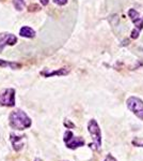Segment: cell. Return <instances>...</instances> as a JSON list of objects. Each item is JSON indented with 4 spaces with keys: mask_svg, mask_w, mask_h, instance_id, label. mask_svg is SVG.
Masks as SVG:
<instances>
[{
    "mask_svg": "<svg viewBox=\"0 0 143 161\" xmlns=\"http://www.w3.org/2000/svg\"><path fill=\"white\" fill-rule=\"evenodd\" d=\"M88 132L90 133L91 137H92V143L89 144V147L92 150H100L101 148V130L100 127L97 121L94 118L90 119L88 123Z\"/></svg>",
    "mask_w": 143,
    "mask_h": 161,
    "instance_id": "2",
    "label": "cell"
},
{
    "mask_svg": "<svg viewBox=\"0 0 143 161\" xmlns=\"http://www.w3.org/2000/svg\"><path fill=\"white\" fill-rule=\"evenodd\" d=\"M19 36L23 38L32 39L35 37V31H34V29H32L31 27H29V26H24V27L20 28Z\"/></svg>",
    "mask_w": 143,
    "mask_h": 161,
    "instance_id": "10",
    "label": "cell"
},
{
    "mask_svg": "<svg viewBox=\"0 0 143 161\" xmlns=\"http://www.w3.org/2000/svg\"><path fill=\"white\" fill-rule=\"evenodd\" d=\"M40 2H41V4H42V6H47V4L49 3V0H40Z\"/></svg>",
    "mask_w": 143,
    "mask_h": 161,
    "instance_id": "18",
    "label": "cell"
},
{
    "mask_svg": "<svg viewBox=\"0 0 143 161\" xmlns=\"http://www.w3.org/2000/svg\"><path fill=\"white\" fill-rule=\"evenodd\" d=\"M64 126H65L66 128L71 129V128H74V127H75V125L73 124L71 120H69V119H65V120H64Z\"/></svg>",
    "mask_w": 143,
    "mask_h": 161,
    "instance_id": "17",
    "label": "cell"
},
{
    "mask_svg": "<svg viewBox=\"0 0 143 161\" xmlns=\"http://www.w3.org/2000/svg\"><path fill=\"white\" fill-rule=\"evenodd\" d=\"M127 108L138 118L143 120V100L136 96H130L126 100Z\"/></svg>",
    "mask_w": 143,
    "mask_h": 161,
    "instance_id": "3",
    "label": "cell"
},
{
    "mask_svg": "<svg viewBox=\"0 0 143 161\" xmlns=\"http://www.w3.org/2000/svg\"><path fill=\"white\" fill-rule=\"evenodd\" d=\"M17 43V37L10 32L0 33V53H2L6 46H13Z\"/></svg>",
    "mask_w": 143,
    "mask_h": 161,
    "instance_id": "6",
    "label": "cell"
},
{
    "mask_svg": "<svg viewBox=\"0 0 143 161\" xmlns=\"http://www.w3.org/2000/svg\"><path fill=\"white\" fill-rule=\"evenodd\" d=\"M56 4H58V6L62 7V6H65V4L69 2V0H53Z\"/></svg>",
    "mask_w": 143,
    "mask_h": 161,
    "instance_id": "15",
    "label": "cell"
},
{
    "mask_svg": "<svg viewBox=\"0 0 143 161\" xmlns=\"http://www.w3.org/2000/svg\"><path fill=\"white\" fill-rule=\"evenodd\" d=\"M128 16L135 25V29L141 31L143 29V17L140 16V13L135 9L128 10Z\"/></svg>",
    "mask_w": 143,
    "mask_h": 161,
    "instance_id": "9",
    "label": "cell"
},
{
    "mask_svg": "<svg viewBox=\"0 0 143 161\" xmlns=\"http://www.w3.org/2000/svg\"><path fill=\"white\" fill-rule=\"evenodd\" d=\"M0 67L1 68H10L13 70H16L22 68V64L15 61H9V60H4V59H0Z\"/></svg>",
    "mask_w": 143,
    "mask_h": 161,
    "instance_id": "11",
    "label": "cell"
},
{
    "mask_svg": "<svg viewBox=\"0 0 143 161\" xmlns=\"http://www.w3.org/2000/svg\"><path fill=\"white\" fill-rule=\"evenodd\" d=\"M15 89L13 88H7L0 92V106H7V108H13L15 106Z\"/></svg>",
    "mask_w": 143,
    "mask_h": 161,
    "instance_id": "5",
    "label": "cell"
},
{
    "mask_svg": "<svg viewBox=\"0 0 143 161\" xmlns=\"http://www.w3.org/2000/svg\"><path fill=\"white\" fill-rule=\"evenodd\" d=\"M34 161H42V159H40V158H35Z\"/></svg>",
    "mask_w": 143,
    "mask_h": 161,
    "instance_id": "19",
    "label": "cell"
},
{
    "mask_svg": "<svg viewBox=\"0 0 143 161\" xmlns=\"http://www.w3.org/2000/svg\"><path fill=\"white\" fill-rule=\"evenodd\" d=\"M13 6L17 11H23L26 7V0H13Z\"/></svg>",
    "mask_w": 143,
    "mask_h": 161,
    "instance_id": "12",
    "label": "cell"
},
{
    "mask_svg": "<svg viewBox=\"0 0 143 161\" xmlns=\"http://www.w3.org/2000/svg\"><path fill=\"white\" fill-rule=\"evenodd\" d=\"M25 137L26 136L24 134H16L14 132H11L10 133V141L12 143L13 149L15 152H20L25 146Z\"/></svg>",
    "mask_w": 143,
    "mask_h": 161,
    "instance_id": "7",
    "label": "cell"
},
{
    "mask_svg": "<svg viewBox=\"0 0 143 161\" xmlns=\"http://www.w3.org/2000/svg\"><path fill=\"white\" fill-rule=\"evenodd\" d=\"M63 141L65 143L67 148L73 149V150L79 148V147L84 146V144H85V141H84V137L75 136L74 133H73V131H71V130H66L64 132Z\"/></svg>",
    "mask_w": 143,
    "mask_h": 161,
    "instance_id": "4",
    "label": "cell"
},
{
    "mask_svg": "<svg viewBox=\"0 0 143 161\" xmlns=\"http://www.w3.org/2000/svg\"><path fill=\"white\" fill-rule=\"evenodd\" d=\"M9 125L14 130H26L29 129L32 125V120L23 110H17L11 112L9 115Z\"/></svg>",
    "mask_w": 143,
    "mask_h": 161,
    "instance_id": "1",
    "label": "cell"
},
{
    "mask_svg": "<svg viewBox=\"0 0 143 161\" xmlns=\"http://www.w3.org/2000/svg\"><path fill=\"white\" fill-rule=\"evenodd\" d=\"M141 51H142V52H143V47H142V48H141Z\"/></svg>",
    "mask_w": 143,
    "mask_h": 161,
    "instance_id": "20",
    "label": "cell"
},
{
    "mask_svg": "<svg viewBox=\"0 0 143 161\" xmlns=\"http://www.w3.org/2000/svg\"><path fill=\"white\" fill-rule=\"evenodd\" d=\"M63 161H65V160H63Z\"/></svg>",
    "mask_w": 143,
    "mask_h": 161,
    "instance_id": "21",
    "label": "cell"
},
{
    "mask_svg": "<svg viewBox=\"0 0 143 161\" xmlns=\"http://www.w3.org/2000/svg\"><path fill=\"white\" fill-rule=\"evenodd\" d=\"M104 161H118V160H116V158L114 157L113 155L107 154V155H106V157H105V159H104Z\"/></svg>",
    "mask_w": 143,
    "mask_h": 161,
    "instance_id": "16",
    "label": "cell"
},
{
    "mask_svg": "<svg viewBox=\"0 0 143 161\" xmlns=\"http://www.w3.org/2000/svg\"><path fill=\"white\" fill-rule=\"evenodd\" d=\"M71 72L69 68L64 67V68H60L58 70H49L44 69L40 72V74L44 77H53V76H65Z\"/></svg>",
    "mask_w": 143,
    "mask_h": 161,
    "instance_id": "8",
    "label": "cell"
},
{
    "mask_svg": "<svg viewBox=\"0 0 143 161\" xmlns=\"http://www.w3.org/2000/svg\"><path fill=\"white\" fill-rule=\"evenodd\" d=\"M139 35H140V31H138L137 29H132L131 30V33H130V38L136 40V39L139 38Z\"/></svg>",
    "mask_w": 143,
    "mask_h": 161,
    "instance_id": "14",
    "label": "cell"
},
{
    "mask_svg": "<svg viewBox=\"0 0 143 161\" xmlns=\"http://www.w3.org/2000/svg\"><path fill=\"white\" fill-rule=\"evenodd\" d=\"M131 144L136 147H142L143 148V137H135L131 141Z\"/></svg>",
    "mask_w": 143,
    "mask_h": 161,
    "instance_id": "13",
    "label": "cell"
}]
</instances>
